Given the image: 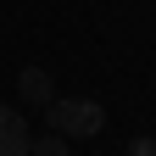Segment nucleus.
Returning a JSON list of instances; mask_svg holds the SVG:
<instances>
[{"label": "nucleus", "mask_w": 156, "mask_h": 156, "mask_svg": "<svg viewBox=\"0 0 156 156\" xmlns=\"http://www.w3.org/2000/svg\"><path fill=\"white\" fill-rule=\"evenodd\" d=\"M17 95H23L28 106L45 112V106L56 101V84H50V73H45V67H23V73H17Z\"/></svg>", "instance_id": "f03ea898"}, {"label": "nucleus", "mask_w": 156, "mask_h": 156, "mask_svg": "<svg viewBox=\"0 0 156 156\" xmlns=\"http://www.w3.org/2000/svg\"><path fill=\"white\" fill-rule=\"evenodd\" d=\"M128 156H156V140H151V134H134V145H128Z\"/></svg>", "instance_id": "39448f33"}, {"label": "nucleus", "mask_w": 156, "mask_h": 156, "mask_svg": "<svg viewBox=\"0 0 156 156\" xmlns=\"http://www.w3.org/2000/svg\"><path fill=\"white\" fill-rule=\"evenodd\" d=\"M28 123L17 117L11 106H0V156H28Z\"/></svg>", "instance_id": "7ed1b4c3"}, {"label": "nucleus", "mask_w": 156, "mask_h": 156, "mask_svg": "<svg viewBox=\"0 0 156 156\" xmlns=\"http://www.w3.org/2000/svg\"><path fill=\"white\" fill-rule=\"evenodd\" d=\"M45 112H50V128L62 134V140H89V134L106 128V112L95 101H84V95H56Z\"/></svg>", "instance_id": "f257e3e1"}, {"label": "nucleus", "mask_w": 156, "mask_h": 156, "mask_svg": "<svg viewBox=\"0 0 156 156\" xmlns=\"http://www.w3.org/2000/svg\"><path fill=\"white\" fill-rule=\"evenodd\" d=\"M28 156H67V140H62V134H45V140H28Z\"/></svg>", "instance_id": "20e7f679"}]
</instances>
